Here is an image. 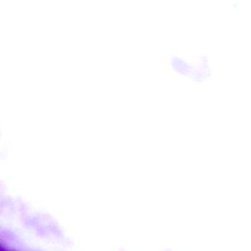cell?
I'll return each instance as SVG.
<instances>
[{"instance_id":"1","label":"cell","mask_w":251,"mask_h":251,"mask_svg":"<svg viewBox=\"0 0 251 251\" xmlns=\"http://www.w3.org/2000/svg\"><path fill=\"white\" fill-rule=\"evenodd\" d=\"M214 61L207 51H201L193 58V67L189 75V80L198 85L203 84L214 77Z\"/></svg>"},{"instance_id":"2","label":"cell","mask_w":251,"mask_h":251,"mask_svg":"<svg viewBox=\"0 0 251 251\" xmlns=\"http://www.w3.org/2000/svg\"><path fill=\"white\" fill-rule=\"evenodd\" d=\"M167 58L170 74L174 75L175 77H189L193 67V58H189L178 51L171 50Z\"/></svg>"},{"instance_id":"3","label":"cell","mask_w":251,"mask_h":251,"mask_svg":"<svg viewBox=\"0 0 251 251\" xmlns=\"http://www.w3.org/2000/svg\"><path fill=\"white\" fill-rule=\"evenodd\" d=\"M0 251H12L11 250L8 249L6 247L4 246L2 244H0Z\"/></svg>"}]
</instances>
